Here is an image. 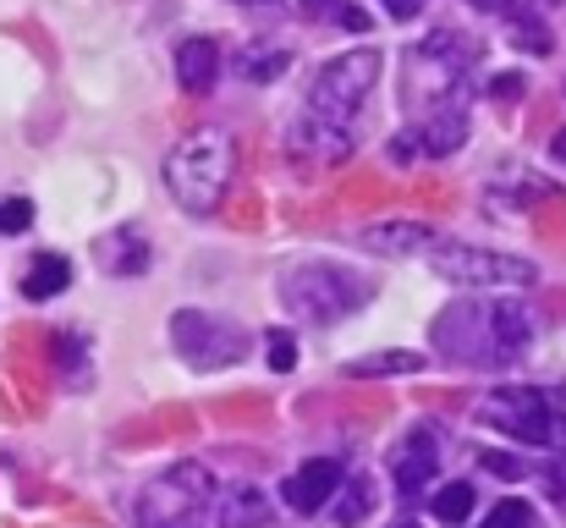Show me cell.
<instances>
[{
	"label": "cell",
	"mask_w": 566,
	"mask_h": 528,
	"mask_svg": "<svg viewBox=\"0 0 566 528\" xmlns=\"http://www.w3.org/2000/svg\"><path fill=\"white\" fill-rule=\"evenodd\" d=\"M303 17H331V22H347V28H369V17L358 6H342V0H297Z\"/></svg>",
	"instance_id": "22"
},
{
	"label": "cell",
	"mask_w": 566,
	"mask_h": 528,
	"mask_svg": "<svg viewBox=\"0 0 566 528\" xmlns=\"http://www.w3.org/2000/svg\"><path fill=\"white\" fill-rule=\"evenodd\" d=\"M462 138H468V116H434V122H418V127H407L401 138H396V155H451V149H462Z\"/></svg>",
	"instance_id": "12"
},
{
	"label": "cell",
	"mask_w": 566,
	"mask_h": 528,
	"mask_svg": "<svg viewBox=\"0 0 566 528\" xmlns=\"http://www.w3.org/2000/svg\"><path fill=\"white\" fill-rule=\"evenodd\" d=\"M412 369H423L418 352H375V358L347 363V374H358V380H369V374H412Z\"/></svg>",
	"instance_id": "18"
},
{
	"label": "cell",
	"mask_w": 566,
	"mask_h": 528,
	"mask_svg": "<svg viewBox=\"0 0 566 528\" xmlns=\"http://www.w3.org/2000/svg\"><path fill=\"white\" fill-rule=\"evenodd\" d=\"M429 342L462 369H506L534 342V314H528V303H512V298H501V303L468 298V303H451L446 314H434Z\"/></svg>",
	"instance_id": "2"
},
{
	"label": "cell",
	"mask_w": 566,
	"mask_h": 528,
	"mask_svg": "<svg viewBox=\"0 0 566 528\" xmlns=\"http://www.w3.org/2000/svg\"><path fill=\"white\" fill-rule=\"evenodd\" d=\"M275 292L308 325H331V320L369 303V281L358 270H342V265H292L275 276Z\"/></svg>",
	"instance_id": "6"
},
{
	"label": "cell",
	"mask_w": 566,
	"mask_h": 528,
	"mask_svg": "<svg viewBox=\"0 0 566 528\" xmlns=\"http://www.w3.org/2000/svg\"><path fill=\"white\" fill-rule=\"evenodd\" d=\"M55 348H61V369H66V374H83V342H77V337H61Z\"/></svg>",
	"instance_id": "27"
},
{
	"label": "cell",
	"mask_w": 566,
	"mask_h": 528,
	"mask_svg": "<svg viewBox=\"0 0 566 528\" xmlns=\"http://www.w3.org/2000/svg\"><path fill=\"white\" fill-rule=\"evenodd\" d=\"M396 528H412V524H396Z\"/></svg>",
	"instance_id": "32"
},
{
	"label": "cell",
	"mask_w": 566,
	"mask_h": 528,
	"mask_svg": "<svg viewBox=\"0 0 566 528\" xmlns=\"http://www.w3.org/2000/svg\"><path fill=\"white\" fill-rule=\"evenodd\" d=\"M231 172H237V144H231V133L198 127V133H188V138L171 149L166 187H171V198H177L188 215H214L220 198H226V187H231Z\"/></svg>",
	"instance_id": "4"
},
{
	"label": "cell",
	"mask_w": 566,
	"mask_h": 528,
	"mask_svg": "<svg viewBox=\"0 0 566 528\" xmlns=\"http://www.w3.org/2000/svg\"><path fill=\"white\" fill-rule=\"evenodd\" d=\"M473 413L523 446H566V385H501Z\"/></svg>",
	"instance_id": "5"
},
{
	"label": "cell",
	"mask_w": 566,
	"mask_h": 528,
	"mask_svg": "<svg viewBox=\"0 0 566 528\" xmlns=\"http://www.w3.org/2000/svg\"><path fill=\"white\" fill-rule=\"evenodd\" d=\"M264 496L248 485V490H237L231 501H226V513H220V528H264Z\"/></svg>",
	"instance_id": "17"
},
{
	"label": "cell",
	"mask_w": 566,
	"mask_h": 528,
	"mask_svg": "<svg viewBox=\"0 0 566 528\" xmlns=\"http://www.w3.org/2000/svg\"><path fill=\"white\" fill-rule=\"evenodd\" d=\"M434 463H440V452H434L429 429H412V435L390 452V479H396V490H401V496H418L423 479H434Z\"/></svg>",
	"instance_id": "11"
},
{
	"label": "cell",
	"mask_w": 566,
	"mask_h": 528,
	"mask_svg": "<svg viewBox=\"0 0 566 528\" xmlns=\"http://www.w3.org/2000/svg\"><path fill=\"white\" fill-rule=\"evenodd\" d=\"M171 337H177V348H182V358H188L192 369H226V363H237V358L248 352V337H242L237 325L209 320V314H198V309H182V314L171 320Z\"/></svg>",
	"instance_id": "9"
},
{
	"label": "cell",
	"mask_w": 566,
	"mask_h": 528,
	"mask_svg": "<svg viewBox=\"0 0 566 528\" xmlns=\"http://www.w3.org/2000/svg\"><path fill=\"white\" fill-rule=\"evenodd\" d=\"M390 17H418V0H385Z\"/></svg>",
	"instance_id": "30"
},
{
	"label": "cell",
	"mask_w": 566,
	"mask_h": 528,
	"mask_svg": "<svg viewBox=\"0 0 566 528\" xmlns=\"http://www.w3.org/2000/svg\"><path fill=\"white\" fill-rule=\"evenodd\" d=\"M551 496H556V507L566 513V457L556 463V468H551Z\"/></svg>",
	"instance_id": "29"
},
{
	"label": "cell",
	"mask_w": 566,
	"mask_h": 528,
	"mask_svg": "<svg viewBox=\"0 0 566 528\" xmlns=\"http://www.w3.org/2000/svg\"><path fill=\"white\" fill-rule=\"evenodd\" d=\"M177 77L188 94H209L214 77H220V44L214 39H182L177 50Z\"/></svg>",
	"instance_id": "14"
},
{
	"label": "cell",
	"mask_w": 566,
	"mask_h": 528,
	"mask_svg": "<svg viewBox=\"0 0 566 528\" xmlns=\"http://www.w3.org/2000/svg\"><path fill=\"white\" fill-rule=\"evenodd\" d=\"M33 226V204L28 198H0V237H17Z\"/></svg>",
	"instance_id": "23"
},
{
	"label": "cell",
	"mask_w": 566,
	"mask_h": 528,
	"mask_svg": "<svg viewBox=\"0 0 566 528\" xmlns=\"http://www.w3.org/2000/svg\"><path fill=\"white\" fill-rule=\"evenodd\" d=\"M66 287H72V265H66L61 253H39L33 270L22 276V298H28V303H44V298H55V292H66Z\"/></svg>",
	"instance_id": "16"
},
{
	"label": "cell",
	"mask_w": 566,
	"mask_h": 528,
	"mask_svg": "<svg viewBox=\"0 0 566 528\" xmlns=\"http://www.w3.org/2000/svg\"><path fill=\"white\" fill-rule=\"evenodd\" d=\"M484 528H534V507L528 501H501Z\"/></svg>",
	"instance_id": "25"
},
{
	"label": "cell",
	"mask_w": 566,
	"mask_h": 528,
	"mask_svg": "<svg viewBox=\"0 0 566 528\" xmlns=\"http://www.w3.org/2000/svg\"><path fill=\"white\" fill-rule=\"evenodd\" d=\"M94 259H99V270H111V276H144L149 270V242L133 231V226H122V231H105L99 242H94Z\"/></svg>",
	"instance_id": "13"
},
{
	"label": "cell",
	"mask_w": 566,
	"mask_h": 528,
	"mask_svg": "<svg viewBox=\"0 0 566 528\" xmlns=\"http://www.w3.org/2000/svg\"><path fill=\"white\" fill-rule=\"evenodd\" d=\"M379 83V55L375 50H342L336 61H325L308 83L303 116L292 122V155L303 166H336L353 155L358 138V116L369 105Z\"/></svg>",
	"instance_id": "1"
},
{
	"label": "cell",
	"mask_w": 566,
	"mask_h": 528,
	"mask_svg": "<svg viewBox=\"0 0 566 528\" xmlns=\"http://www.w3.org/2000/svg\"><path fill=\"white\" fill-rule=\"evenodd\" d=\"M479 66V44L440 28L429 44H412L401 61V111L407 122H434V116H462L468 77Z\"/></svg>",
	"instance_id": "3"
},
{
	"label": "cell",
	"mask_w": 566,
	"mask_h": 528,
	"mask_svg": "<svg viewBox=\"0 0 566 528\" xmlns=\"http://www.w3.org/2000/svg\"><path fill=\"white\" fill-rule=\"evenodd\" d=\"M342 507H336V524H364V513H369V501H375V485L364 479V474H353V479H342Z\"/></svg>",
	"instance_id": "19"
},
{
	"label": "cell",
	"mask_w": 566,
	"mask_h": 528,
	"mask_svg": "<svg viewBox=\"0 0 566 528\" xmlns=\"http://www.w3.org/2000/svg\"><path fill=\"white\" fill-rule=\"evenodd\" d=\"M479 11H501L506 22H534L539 17V6H551V0H473Z\"/></svg>",
	"instance_id": "24"
},
{
	"label": "cell",
	"mask_w": 566,
	"mask_h": 528,
	"mask_svg": "<svg viewBox=\"0 0 566 528\" xmlns=\"http://www.w3.org/2000/svg\"><path fill=\"white\" fill-rule=\"evenodd\" d=\"M551 155H556V161H562V166H566V127H562V133H556V138H551Z\"/></svg>",
	"instance_id": "31"
},
{
	"label": "cell",
	"mask_w": 566,
	"mask_h": 528,
	"mask_svg": "<svg viewBox=\"0 0 566 528\" xmlns=\"http://www.w3.org/2000/svg\"><path fill=\"white\" fill-rule=\"evenodd\" d=\"M342 463H331V457H314V463H303L292 479H286V507H297V513H319L336 490H342Z\"/></svg>",
	"instance_id": "10"
},
{
	"label": "cell",
	"mask_w": 566,
	"mask_h": 528,
	"mask_svg": "<svg viewBox=\"0 0 566 528\" xmlns=\"http://www.w3.org/2000/svg\"><path fill=\"white\" fill-rule=\"evenodd\" d=\"M490 94H495V100H523V94H528V77H523V72H517V77H495Z\"/></svg>",
	"instance_id": "28"
},
{
	"label": "cell",
	"mask_w": 566,
	"mask_h": 528,
	"mask_svg": "<svg viewBox=\"0 0 566 528\" xmlns=\"http://www.w3.org/2000/svg\"><path fill=\"white\" fill-rule=\"evenodd\" d=\"M209 496H214V479L198 463H177L144 485L133 518H138V528H203Z\"/></svg>",
	"instance_id": "7"
},
{
	"label": "cell",
	"mask_w": 566,
	"mask_h": 528,
	"mask_svg": "<svg viewBox=\"0 0 566 528\" xmlns=\"http://www.w3.org/2000/svg\"><path fill=\"white\" fill-rule=\"evenodd\" d=\"M237 66H242V77H253V83H270L275 72H286V50H270V55H259V50L248 44Z\"/></svg>",
	"instance_id": "21"
},
{
	"label": "cell",
	"mask_w": 566,
	"mask_h": 528,
	"mask_svg": "<svg viewBox=\"0 0 566 528\" xmlns=\"http://www.w3.org/2000/svg\"><path fill=\"white\" fill-rule=\"evenodd\" d=\"M429 270L446 276L451 287H534V265L517 253H490V248H468V242H429Z\"/></svg>",
	"instance_id": "8"
},
{
	"label": "cell",
	"mask_w": 566,
	"mask_h": 528,
	"mask_svg": "<svg viewBox=\"0 0 566 528\" xmlns=\"http://www.w3.org/2000/svg\"><path fill=\"white\" fill-rule=\"evenodd\" d=\"M264 348H270V369H275V374H286V369L297 363V342H292V331H270V337H264Z\"/></svg>",
	"instance_id": "26"
},
{
	"label": "cell",
	"mask_w": 566,
	"mask_h": 528,
	"mask_svg": "<svg viewBox=\"0 0 566 528\" xmlns=\"http://www.w3.org/2000/svg\"><path fill=\"white\" fill-rule=\"evenodd\" d=\"M434 231L423 220H385V226H369L364 231V248L375 253H429Z\"/></svg>",
	"instance_id": "15"
},
{
	"label": "cell",
	"mask_w": 566,
	"mask_h": 528,
	"mask_svg": "<svg viewBox=\"0 0 566 528\" xmlns=\"http://www.w3.org/2000/svg\"><path fill=\"white\" fill-rule=\"evenodd\" d=\"M468 513H473V485L457 479V485H440V490H434V518H440V524H462Z\"/></svg>",
	"instance_id": "20"
}]
</instances>
